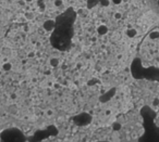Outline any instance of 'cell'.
<instances>
[{
  "label": "cell",
  "instance_id": "cell-1",
  "mask_svg": "<svg viewBox=\"0 0 159 142\" xmlns=\"http://www.w3.org/2000/svg\"><path fill=\"white\" fill-rule=\"evenodd\" d=\"M150 38H152V39H158L159 38V32H157V31L152 32V34H150Z\"/></svg>",
  "mask_w": 159,
  "mask_h": 142
},
{
  "label": "cell",
  "instance_id": "cell-2",
  "mask_svg": "<svg viewBox=\"0 0 159 142\" xmlns=\"http://www.w3.org/2000/svg\"><path fill=\"white\" fill-rule=\"evenodd\" d=\"M136 34H137V32L135 29H129L128 31V36L129 37H134V36H136Z\"/></svg>",
  "mask_w": 159,
  "mask_h": 142
},
{
  "label": "cell",
  "instance_id": "cell-3",
  "mask_svg": "<svg viewBox=\"0 0 159 142\" xmlns=\"http://www.w3.org/2000/svg\"><path fill=\"white\" fill-rule=\"evenodd\" d=\"M107 32H108V28H107L106 26H100V27H99V34H102V35L106 34Z\"/></svg>",
  "mask_w": 159,
  "mask_h": 142
},
{
  "label": "cell",
  "instance_id": "cell-4",
  "mask_svg": "<svg viewBox=\"0 0 159 142\" xmlns=\"http://www.w3.org/2000/svg\"><path fill=\"white\" fill-rule=\"evenodd\" d=\"M121 1L122 0H113V2H115V4H120Z\"/></svg>",
  "mask_w": 159,
  "mask_h": 142
},
{
  "label": "cell",
  "instance_id": "cell-5",
  "mask_svg": "<svg viewBox=\"0 0 159 142\" xmlns=\"http://www.w3.org/2000/svg\"><path fill=\"white\" fill-rule=\"evenodd\" d=\"M115 17H117V19H120V17H121V14H115Z\"/></svg>",
  "mask_w": 159,
  "mask_h": 142
}]
</instances>
